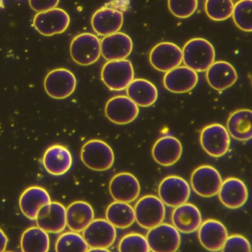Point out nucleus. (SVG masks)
I'll return each mask as SVG.
<instances>
[{"label": "nucleus", "instance_id": "obj_19", "mask_svg": "<svg viewBox=\"0 0 252 252\" xmlns=\"http://www.w3.org/2000/svg\"><path fill=\"white\" fill-rule=\"evenodd\" d=\"M197 72L188 66H178L166 72L163 78L165 89L174 94H185L192 91L198 82Z\"/></svg>", "mask_w": 252, "mask_h": 252}, {"label": "nucleus", "instance_id": "obj_40", "mask_svg": "<svg viewBox=\"0 0 252 252\" xmlns=\"http://www.w3.org/2000/svg\"><path fill=\"white\" fill-rule=\"evenodd\" d=\"M87 252H109L107 249L89 248Z\"/></svg>", "mask_w": 252, "mask_h": 252}, {"label": "nucleus", "instance_id": "obj_21", "mask_svg": "<svg viewBox=\"0 0 252 252\" xmlns=\"http://www.w3.org/2000/svg\"><path fill=\"white\" fill-rule=\"evenodd\" d=\"M218 195L220 202L225 207L238 209L242 208L248 200V189L241 180L229 178L222 182Z\"/></svg>", "mask_w": 252, "mask_h": 252}, {"label": "nucleus", "instance_id": "obj_37", "mask_svg": "<svg viewBox=\"0 0 252 252\" xmlns=\"http://www.w3.org/2000/svg\"><path fill=\"white\" fill-rule=\"evenodd\" d=\"M223 252H251V245L249 241L240 235H233L227 237L221 250Z\"/></svg>", "mask_w": 252, "mask_h": 252}, {"label": "nucleus", "instance_id": "obj_31", "mask_svg": "<svg viewBox=\"0 0 252 252\" xmlns=\"http://www.w3.org/2000/svg\"><path fill=\"white\" fill-rule=\"evenodd\" d=\"M20 246L24 252H47L50 247L48 233L39 228L32 226L22 234Z\"/></svg>", "mask_w": 252, "mask_h": 252}, {"label": "nucleus", "instance_id": "obj_30", "mask_svg": "<svg viewBox=\"0 0 252 252\" xmlns=\"http://www.w3.org/2000/svg\"><path fill=\"white\" fill-rule=\"evenodd\" d=\"M106 220L115 228L126 229L133 224L135 218L134 209L129 203L116 201L107 207Z\"/></svg>", "mask_w": 252, "mask_h": 252}, {"label": "nucleus", "instance_id": "obj_28", "mask_svg": "<svg viewBox=\"0 0 252 252\" xmlns=\"http://www.w3.org/2000/svg\"><path fill=\"white\" fill-rule=\"evenodd\" d=\"M252 112L249 109H240L233 112L227 121L229 136L236 140L248 141L252 137Z\"/></svg>", "mask_w": 252, "mask_h": 252}, {"label": "nucleus", "instance_id": "obj_36", "mask_svg": "<svg viewBox=\"0 0 252 252\" xmlns=\"http://www.w3.org/2000/svg\"><path fill=\"white\" fill-rule=\"evenodd\" d=\"M168 6L175 17L187 19L196 11L198 0H168Z\"/></svg>", "mask_w": 252, "mask_h": 252}, {"label": "nucleus", "instance_id": "obj_38", "mask_svg": "<svg viewBox=\"0 0 252 252\" xmlns=\"http://www.w3.org/2000/svg\"><path fill=\"white\" fill-rule=\"evenodd\" d=\"M60 0H29V5L35 12L39 13L55 8Z\"/></svg>", "mask_w": 252, "mask_h": 252}, {"label": "nucleus", "instance_id": "obj_24", "mask_svg": "<svg viewBox=\"0 0 252 252\" xmlns=\"http://www.w3.org/2000/svg\"><path fill=\"white\" fill-rule=\"evenodd\" d=\"M182 145L179 139L172 136H165L158 139L152 149V156L159 165L170 166L181 158Z\"/></svg>", "mask_w": 252, "mask_h": 252}, {"label": "nucleus", "instance_id": "obj_5", "mask_svg": "<svg viewBox=\"0 0 252 252\" xmlns=\"http://www.w3.org/2000/svg\"><path fill=\"white\" fill-rule=\"evenodd\" d=\"M70 55L79 65L89 66L94 64L101 55L100 40L93 33H80L72 40Z\"/></svg>", "mask_w": 252, "mask_h": 252}, {"label": "nucleus", "instance_id": "obj_8", "mask_svg": "<svg viewBox=\"0 0 252 252\" xmlns=\"http://www.w3.org/2000/svg\"><path fill=\"white\" fill-rule=\"evenodd\" d=\"M200 141L207 154L220 158L228 152L230 146V136L223 126L213 124L202 129Z\"/></svg>", "mask_w": 252, "mask_h": 252}, {"label": "nucleus", "instance_id": "obj_1", "mask_svg": "<svg viewBox=\"0 0 252 252\" xmlns=\"http://www.w3.org/2000/svg\"><path fill=\"white\" fill-rule=\"evenodd\" d=\"M215 56L212 44L203 38L189 40L182 49V62L195 72L207 71L215 62Z\"/></svg>", "mask_w": 252, "mask_h": 252}, {"label": "nucleus", "instance_id": "obj_27", "mask_svg": "<svg viewBox=\"0 0 252 252\" xmlns=\"http://www.w3.org/2000/svg\"><path fill=\"white\" fill-rule=\"evenodd\" d=\"M94 218V209L87 202H73L66 208V224L71 231L82 232Z\"/></svg>", "mask_w": 252, "mask_h": 252}, {"label": "nucleus", "instance_id": "obj_26", "mask_svg": "<svg viewBox=\"0 0 252 252\" xmlns=\"http://www.w3.org/2000/svg\"><path fill=\"white\" fill-rule=\"evenodd\" d=\"M206 78L213 89L222 91L235 84L238 75L230 63L220 61L214 62L207 69Z\"/></svg>", "mask_w": 252, "mask_h": 252}, {"label": "nucleus", "instance_id": "obj_17", "mask_svg": "<svg viewBox=\"0 0 252 252\" xmlns=\"http://www.w3.org/2000/svg\"><path fill=\"white\" fill-rule=\"evenodd\" d=\"M100 46L101 55L108 62L125 60L133 49L131 38L119 32L105 36L101 40Z\"/></svg>", "mask_w": 252, "mask_h": 252}, {"label": "nucleus", "instance_id": "obj_2", "mask_svg": "<svg viewBox=\"0 0 252 252\" xmlns=\"http://www.w3.org/2000/svg\"><path fill=\"white\" fill-rule=\"evenodd\" d=\"M81 159L89 169L104 172L113 166L115 157L112 148L105 141L92 139L83 146Z\"/></svg>", "mask_w": 252, "mask_h": 252}, {"label": "nucleus", "instance_id": "obj_22", "mask_svg": "<svg viewBox=\"0 0 252 252\" xmlns=\"http://www.w3.org/2000/svg\"><path fill=\"white\" fill-rule=\"evenodd\" d=\"M124 15L117 9L103 7L92 16V28L98 35L106 36L118 32L123 27Z\"/></svg>", "mask_w": 252, "mask_h": 252}, {"label": "nucleus", "instance_id": "obj_39", "mask_svg": "<svg viewBox=\"0 0 252 252\" xmlns=\"http://www.w3.org/2000/svg\"><path fill=\"white\" fill-rule=\"evenodd\" d=\"M8 239L5 233L1 229H0V252L5 251L7 247Z\"/></svg>", "mask_w": 252, "mask_h": 252}, {"label": "nucleus", "instance_id": "obj_3", "mask_svg": "<svg viewBox=\"0 0 252 252\" xmlns=\"http://www.w3.org/2000/svg\"><path fill=\"white\" fill-rule=\"evenodd\" d=\"M134 71L129 60L109 61L101 72L102 82L110 90L121 91L134 80Z\"/></svg>", "mask_w": 252, "mask_h": 252}, {"label": "nucleus", "instance_id": "obj_25", "mask_svg": "<svg viewBox=\"0 0 252 252\" xmlns=\"http://www.w3.org/2000/svg\"><path fill=\"white\" fill-rule=\"evenodd\" d=\"M51 202L50 195L46 189L39 186H32L25 190L19 199V206L22 214L31 220H35L40 209Z\"/></svg>", "mask_w": 252, "mask_h": 252}, {"label": "nucleus", "instance_id": "obj_6", "mask_svg": "<svg viewBox=\"0 0 252 252\" xmlns=\"http://www.w3.org/2000/svg\"><path fill=\"white\" fill-rule=\"evenodd\" d=\"M146 238L150 252H174L181 244L179 231L169 224L161 223L150 229Z\"/></svg>", "mask_w": 252, "mask_h": 252}, {"label": "nucleus", "instance_id": "obj_32", "mask_svg": "<svg viewBox=\"0 0 252 252\" xmlns=\"http://www.w3.org/2000/svg\"><path fill=\"white\" fill-rule=\"evenodd\" d=\"M89 249L83 236L73 231L62 234L56 241L55 245L57 252H85Z\"/></svg>", "mask_w": 252, "mask_h": 252}, {"label": "nucleus", "instance_id": "obj_13", "mask_svg": "<svg viewBox=\"0 0 252 252\" xmlns=\"http://www.w3.org/2000/svg\"><path fill=\"white\" fill-rule=\"evenodd\" d=\"M37 226L49 233H59L66 228V209L58 202H50L40 209L36 217Z\"/></svg>", "mask_w": 252, "mask_h": 252}, {"label": "nucleus", "instance_id": "obj_15", "mask_svg": "<svg viewBox=\"0 0 252 252\" xmlns=\"http://www.w3.org/2000/svg\"><path fill=\"white\" fill-rule=\"evenodd\" d=\"M105 114L112 123L118 125H128L137 118L139 107L126 96H116L110 98L105 105Z\"/></svg>", "mask_w": 252, "mask_h": 252}, {"label": "nucleus", "instance_id": "obj_23", "mask_svg": "<svg viewBox=\"0 0 252 252\" xmlns=\"http://www.w3.org/2000/svg\"><path fill=\"white\" fill-rule=\"evenodd\" d=\"M202 215L194 205L184 203L176 207L172 215L173 226L179 232L190 234L198 230L202 223Z\"/></svg>", "mask_w": 252, "mask_h": 252}, {"label": "nucleus", "instance_id": "obj_34", "mask_svg": "<svg viewBox=\"0 0 252 252\" xmlns=\"http://www.w3.org/2000/svg\"><path fill=\"white\" fill-rule=\"evenodd\" d=\"M234 3L232 0H206L205 11L209 19L223 21L232 15Z\"/></svg>", "mask_w": 252, "mask_h": 252}, {"label": "nucleus", "instance_id": "obj_4", "mask_svg": "<svg viewBox=\"0 0 252 252\" xmlns=\"http://www.w3.org/2000/svg\"><path fill=\"white\" fill-rule=\"evenodd\" d=\"M165 211V204L159 197L145 195L135 206V218L142 228L150 229L163 222Z\"/></svg>", "mask_w": 252, "mask_h": 252}, {"label": "nucleus", "instance_id": "obj_29", "mask_svg": "<svg viewBox=\"0 0 252 252\" xmlns=\"http://www.w3.org/2000/svg\"><path fill=\"white\" fill-rule=\"evenodd\" d=\"M128 97L138 106L148 107L154 105L158 98V90L150 81L143 78L132 80L127 87Z\"/></svg>", "mask_w": 252, "mask_h": 252}, {"label": "nucleus", "instance_id": "obj_9", "mask_svg": "<svg viewBox=\"0 0 252 252\" xmlns=\"http://www.w3.org/2000/svg\"><path fill=\"white\" fill-rule=\"evenodd\" d=\"M70 24V17L66 11L55 8L39 12L33 18V25L40 34L53 36L66 31Z\"/></svg>", "mask_w": 252, "mask_h": 252}, {"label": "nucleus", "instance_id": "obj_7", "mask_svg": "<svg viewBox=\"0 0 252 252\" xmlns=\"http://www.w3.org/2000/svg\"><path fill=\"white\" fill-rule=\"evenodd\" d=\"M45 91L51 98L62 100L69 97L76 87L75 76L66 68H56L49 72L45 78Z\"/></svg>", "mask_w": 252, "mask_h": 252}, {"label": "nucleus", "instance_id": "obj_16", "mask_svg": "<svg viewBox=\"0 0 252 252\" xmlns=\"http://www.w3.org/2000/svg\"><path fill=\"white\" fill-rule=\"evenodd\" d=\"M109 191L115 201L130 203L138 197L141 187L134 175L122 172L112 177L109 184Z\"/></svg>", "mask_w": 252, "mask_h": 252}, {"label": "nucleus", "instance_id": "obj_11", "mask_svg": "<svg viewBox=\"0 0 252 252\" xmlns=\"http://www.w3.org/2000/svg\"><path fill=\"white\" fill-rule=\"evenodd\" d=\"M222 180L218 171L210 165H202L193 171L190 183L199 196L212 197L219 192Z\"/></svg>", "mask_w": 252, "mask_h": 252}, {"label": "nucleus", "instance_id": "obj_12", "mask_svg": "<svg viewBox=\"0 0 252 252\" xmlns=\"http://www.w3.org/2000/svg\"><path fill=\"white\" fill-rule=\"evenodd\" d=\"M89 248L109 249L116 240V229L107 220H94L82 231Z\"/></svg>", "mask_w": 252, "mask_h": 252}, {"label": "nucleus", "instance_id": "obj_10", "mask_svg": "<svg viewBox=\"0 0 252 252\" xmlns=\"http://www.w3.org/2000/svg\"><path fill=\"white\" fill-rule=\"evenodd\" d=\"M159 199L166 206L176 208L188 202L190 188L183 178L171 175L161 182L158 188Z\"/></svg>", "mask_w": 252, "mask_h": 252}, {"label": "nucleus", "instance_id": "obj_35", "mask_svg": "<svg viewBox=\"0 0 252 252\" xmlns=\"http://www.w3.org/2000/svg\"><path fill=\"white\" fill-rule=\"evenodd\" d=\"M119 251L149 252L150 250L145 236L138 233H130L125 235L121 240Z\"/></svg>", "mask_w": 252, "mask_h": 252}, {"label": "nucleus", "instance_id": "obj_20", "mask_svg": "<svg viewBox=\"0 0 252 252\" xmlns=\"http://www.w3.org/2000/svg\"><path fill=\"white\" fill-rule=\"evenodd\" d=\"M47 172L54 176H62L69 170L73 164L70 152L65 146L54 145L47 148L42 158Z\"/></svg>", "mask_w": 252, "mask_h": 252}, {"label": "nucleus", "instance_id": "obj_33", "mask_svg": "<svg viewBox=\"0 0 252 252\" xmlns=\"http://www.w3.org/2000/svg\"><path fill=\"white\" fill-rule=\"evenodd\" d=\"M252 0H240L234 4L232 16L238 28L247 32L252 31Z\"/></svg>", "mask_w": 252, "mask_h": 252}, {"label": "nucleus", "instance_id": "obj_14", "mask_svg": "<svg viewBox=\"0 0 252 252\" xmlns=\"http://www.w3.org/2000/svg\"><path fill=\"white\" fill-rule=\"evenodd\" d=\"M150 62L157 70L166 73L181 65L182 62V49L172 42H161L151 51Z\"/></svg>", "mask_w": 252, "mask_h": 252}, {"label": "nucleus", "instance_id": "obj_18", "mask_svg": "<svg viewBox=\"0 0 252 252\" xmlns=\"http://www.w3.org/2000/svg\"><path fill=\"white\" fill-rule=\"evenodd\" d=\"M228 236L226 227L216 220H205L198 229L200 243L205 249L210 252L221 251Z\"/></svg>", "mask_w": 252, "mask_h": 252}]
</instances>
